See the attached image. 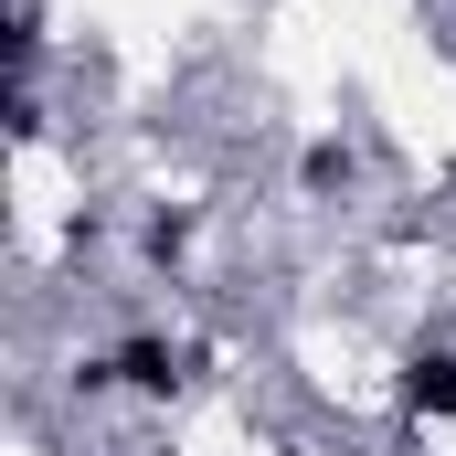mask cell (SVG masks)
Segmentation results:
<instances>
[{
    "mask_svg": "<svg viewBox=\"0 0 456 456\" xmlns=\"http://www.w3.org/2000/svg\"><path fill=\"white\" fill-rule=\"evenodd\" d=\"M202 371H213V350H202V340L127 330V340H107V350H86V361H75V393H138V403H181Z\"/></svg>",
    "mask_w": 456,
    "mask_h": 456,
    "instance_id": "6da1fadb",
    "label": "cell"
},
{
    "mask_svg": "<svg viewBox=\"0 0 456 456\" xmlns=\"http://www.w3.org/2000/svg\"><path fill=\"white\" fill-rule=\"evenodd\" d=\"M393 403H403V425H456V350H446V340L403 350V371H393Z\"/></svg>",
    "mask_w": 456,
    "mask_h": 456,
    "instance_id": "7a4b0ae2",
    "label": "cell"
},
{
    "mask_svg": "<svg viewBox=\"0 0 456 456\" xmlns=\"http://www.w3.org/2000/svg\"><path fill=\"white\" fill-rule=\"evenodd\" d=\"M350 181H361V149H350V138H308V149H297V191H308V202H330Z\"/></svg>",
    "mask_w": 456,
    "mask_h": 456,
    "instance_id": "3957f363",
    "label": "cell"
},
{
    "mask_svg": "<svg viewBox=\"0 0 456 456\" xmlns=\"http://www.w3.org/2000/svg\"><path fill=\"white\" fill-rule=\"evenodd\" d=\"M191 213H149V224H138V255H149V265H159V276H181V265H191Z\"/></svg>",
    "mask_w": 456,
    "mask_h": 456,
    "instance_id": "277c9868",
    "label": "cell"
}]
</instances>
